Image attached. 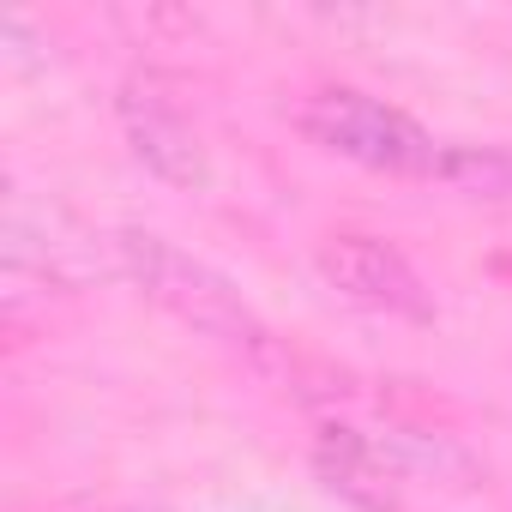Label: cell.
<instances>
[{"mask_svg":"<svg viewBox=\"0 0 512 512\" xmlns=\"http://www.w3.org/2000/svg\"><path fill=\"white\" fill-rule=\"evenodd\" d=\"M115 266H121L157 308H169L181 326H193V332H205V338H217V344L253 356V362H278V338L266 332L260 314L241 302V290H235L223 272H211L205 260L181 253L175 241H163V235H151V229H121V235H115Z\"/></svg>","mask_w":512,"mask_h":512,"instance_id":"cell-1","label":"cell"},{"mask_svg":"<svg viewBox=\"0 0 512 512\" xmlns=\"http://www.w3.org/2000/svg\"><path fill=\"white\" fill-rule=\"evenodd\" d=\"M296 133L314 139L320 151L332 157H350L362 169H380V175H440L446 163V145H434V133L422 121H410L404 109L368 97V91H344V85H320L308 91L296 109H290Z\"/></svg>","mask_w":512,"mask_h":512,"instance_id":"cell-2","label":"cell"},{"mask_svg":"<svg viewBox=\"0 0 512 512\" xmlns=\"http://www.w3.org/2000/svg\"><path fill=\"white\" fill-rule=\"evenodd\" d=\"M320 272L332 290H344L350 302L362 308H380V314H404V320H428L434 302L416 278V266L380 235H362V229H338L320 241Z\"/></svg>","mask_w":512,"mask_h":512,"instance_id":"cell-3","label":"cell"},{"mask_svg":"<svg viewBox=\"0 0 512 512\" xmlns=\"http://www.w3.org/2000/svg\"><path fill=\"white\" fill-rule=\"evenodd\" d=\"M121 127H127V139H133V157H139L151 175H163L169 187H205V175H211L205 145H199L187 109H181L175 97H163L151 79H133V85L121 91Z\"/></svg>","mask_w":512,"mask_h":512,"instance_id":"cell-4","label":"cell"},{"mask_svg":"<svg viewBox=\"0 0 512 512\" xmlns=\"http://www.w3.org/2000/svg\"><path fill=\"white\" fill-rule=\"evenodd\" d=\"M314 464H320V476H326L344 500H356L362 512H398V488H392V464H386L380 440H362L356 428H320Z\"/></svg>","mask_w":512,"mask_h":512,"instance_id":"cell-5","label":"cell"},{"mask_svg":"<svg viewBox=\"0 0 512 512\" xmlns=\"http://www.w3.org/2000/svg\"><path fill=\"white\" fill-rule=\"evenodd\" d=\"M380 452H386V464L398 458L404 470H416V476H428V482H446V488H476V482H482V464H476L452 434H434V428L398 422V428H386Z\"/></svg>","mask_w":512,"mask_h":512,"instance_id":"cell-6","label":"cell"}]
</instances>
